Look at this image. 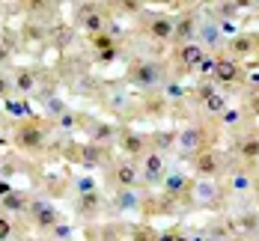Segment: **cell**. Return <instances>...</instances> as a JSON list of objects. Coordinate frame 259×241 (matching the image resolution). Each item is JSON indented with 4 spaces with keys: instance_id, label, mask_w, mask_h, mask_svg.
Wrapping results in <instances>:
<instances>
[{
    "instance_id": "5bb4252c",
    "label": "cell",
    "mask_w": 259,
    "mask_h": 241,
    "mask_svg": "<svg viewBox=\"0 0 259 241\" xmlns=\"http://www.w3.org/2000/svg\"><path fill=\"white\" fill-rule=\"evenodd\" d=\"M149 33L161 39V42H167V39H173V33H176V21H170V18H155L152 24H149Z\"/></svg>"
},
{
    "instance_id": "2e32d148",
    "label": "cell",
    "mask_w": 259,
    "mask_h": 241,
    "mask_svg": "<svg viewBox=\"0 0 259 241\" xmlns=\"http://www.w3.org/2000/svg\"><path fill=\"white\" fill-rule=\"evenodd\" d=\"M12 89H15V92H21V95L33 92V89H36V75H33L30 69H21V72L12 78Z\"/></svg>"
},
{
    "instance_id": "44dd1931",
    "label": "cell",
    "mask_w": 259,
    "mask_h": 241,
    "mask_svg": "<svg viewBox=\"0 0 259 241\" xmlns=\"http://www.w3.org/2000/svg\"><path fill=\"white\" fill-rule=\"evenodd\" d=\"M238 155H241V158H247V161L259 158V137H250V140H244V143L238 146Z\"/></svg>"
},
{
    "instance_id": "d6a6232c",
    "label": "cell",
    "mask_w": 259,
    "mask_h": 241,
    "mask_svg": "<svg viewBox=\"0 0 259 241\" xmlns=\"http://www.w3.org/2000/svg\"><path fill=\"white\" fill-rule=\"evenodd\" d=\"M214 63H218V60H214V57H203V63H200V66H197V69H200V72H203V75H211V72H214Z\"/></svg>"
},
{
    "instance_id": "30bf717a",
    "label": "cell",
    "mask_w": 259,
    "mask_h": 241,
    "mask_svg": "<svg viewBox=\"0 0 259 241\" xmlns=\"http://www.w3.org/2000/svg\"><path fill=\"white\" fill-rule=\"evenodd\" d=\"M116 182H119V187H137L140 170H137L134 164H119V167H116Z\"/></svg>"
},
{
    "instance_id": "3957f363",
    "label": "cell",
    "mask_w": 259,
    "mask_h": 241,
    "mask_svg": "<svg viewBox=\"0 0 259 241\" xmlns=\"http://www.w3.org/2000/svg\"><path fill=\"white\" fill-rule=\"evenodd\" d=\"M164 173H167L164 155H161V152H146V155H143L140 179H143V182H158V179H164Z\"/></svg>"
},
{
    "instance_id": "ac0fdd59",
    "label": "cell",
    "mask_w": 259,
    "mask_h": 241,
    "mask_svg": "<svg viewBox=\"0 0 259 241\" xmlns=\"http://www.w3.org/2000/svg\"><path fill=\"white\" fill-rule=\"evenodd\" d=\"M83 27H87V33H96V36H102V30H104V15H102V12H96V9H83Z\"/></svg>"
},
{
    "instance_id": "ba28073f",
    "label": "cell",
    "mask_w": 259,
    "mask_h": 241,
    "mask_svg": "<svg viewBox=\"0 0 259 241\" xmlns=\"http://www.w3.org/2000/svg\"><path fill=\"white\" fill-rule=\"evenodd\" d=\"M194 167H197L200 179H211L214 170H218V155L214 152H197L194 155Z\"/></svg>"
},
{
    "instance_id": "e575fe53",
    "label": "cell",
    "mask_w": 259,
    "mask_h": 241,
    "mask_svg": "<svg viewBox=\"0 0 259 241\" xmlns=\"http://www.w3.org/2000/svg\"><path fill=\"white\" fill-rule=\"evenodd\" d=\"M238 6H241V3H224V6H221V12H224V15H233Z\"/></svg>"
},
{
    "instance_id": "6da1fadb",
    "label": "cell",
    "mask_w": 259,
    "mask_h": 241,
    "mask_svg": "<svg viewBox=\"0 0 259 241\" xmlns=\"http://www.w3.org/2000/svg\"><path fill=\"white\" fill-rule=\"evenodd\" d=\"M176 149L185 152V155H197V152H203V131L200 128H182L176 134Z\"/></svg>"
},
{
    "instance_id": "9c48e42d",
    "label": "cell",
    "mask_w": 259,
    "mask_h": 241,
    "mask_svg": "<svg viewBox=\"0 0 259 241\" xmlns=\"http://www.w3.org/2000/svg\"><path fill=\"white\" fill-rule=\"evenodd\" d=\"M194 200H197V203H211V200H218V182H214V179H197V182H194Z\"/></svg>"
},
{
    "instance_id": "e0dca14e",
    "label": "cell",
    "mask_w": 259,
    "mask_h": 241,
    "mask_svg": "<svg viewBox=\"0 0 259 241\" xmlns=\"http://www.w3.org/2000/svg\"><path fill=\"white\" fill-rule=\"evenodd\" d=\"M119 149L128 152V155H143V137H140V134L125 131L122 137H119Z\"/></svg>"
},
{
    "instance_id": "d6986e66",
    "label": "cell",
    "mask_w": 259,
    "mask_h": 241,
    "mask_svg": "<svg viewBox=\"0 0 259 241\" xmlns=\"http://www.w3.org/2000/svg\"><path fill=\"white\" fill-rule=\"evenodd\" d=\"M230 187H233L235 194H247V190L253 187V179H250V173H247V170H235L233 176H230Z\"/></svg>"
},
{
    "instance_id": "7402d4cb",
    "label": "cell",
    "mask_w": 259,
    "mask_h": 241,
    "mask_svg": "<svg viewBox=\"0 0 259 241\" xmlns=\"http://www.w3.org/2000/svg\"><path fill=\"white\" fill-rule=\"evenodd\" d=\"M6 113H12V116H30V105L21 102V99H9L6 102Z\"/></svg>"
},
{
    "instance_id": "60d3db41",
    "label": "cell",
    "mask_w": 259,
    "mask_h": 241,
    "mask_svg": "<svg viewBox=\"0 0 259 241\" xmlns=\"http://www.w3.org/2000/svg\"><path fill=\"white\" fill-rule=\"evenodd\" d=\"M191 241H203V238H191Z\"/></svg>"
},
{
    "instance_id": "f35d334b",
    "label": "cell",
    "mask_w": 259,
    "mask_h": 241,
    "mask_svg": "<svg viewBox=\"0 0 259 241\" xmlns=\"http://www.w3.org/2000/svg\"><path fill=\"white\" fill-rule=\"evenodd\" d=\"M6 194H12V187L6 185V182H0V200H3V197H6Z\"/></svg>"
},
{
    "instance_id": "f1b7e54d",
    "label": "cell",
    "mask_w": 259,
    "mask_h": 241,
    "mask_svg": "<svg viewBox=\"0 0 259 241\" xmlns=\"http://www.w3.org/2000/svg\"><path fill=\"white\" fill-rule=\"evenodd\" d=\"M57 125H60V131H72V128L78 125V116H75V113H63V116L57 119Z\"/></svg>"
},
{
    "instance_id": "52a82bcc",
    "label": "cell",
    "mask_w": 259,
    "mask_h": 241,
    "mask_svg": "<svg viewBox=\"0 0 259 241\" xmlns=\"http://www.w3.org/2000/svg\"><path fill=\"white\" fill-rule=\"evenodd\" d=\"M203 57H206V51H203L200 42H188V45L179 48V60H182V66H188V69H197L203 63Z\"/></svg>"
},
{
    "instance_id": "ffe728a7",
    "label": "cell",
    "mask_w": 259,
    "mask_h": 241,
    "mask_svg": "<svg viewBox=\"0 0 259 241\" xmlns=\"http://www.w3.org/2000/svg\"><path fill=\"white\" fill-rule=\"evenodd\" d=\"M24 206H27V200H24V194H18V190L6 194V197L0 200V209H3V212H24Z\"/></svg>"
},
{
    "instance_id": "5b68a950",
    "label": "cell",
    "mask_w": 259,
    "mask_h": 241,
    "mask_svg": "<svg viewBox=\"0 0 259 241\" xmlns=\"http://www.w3.org/2000/svg\"><path fill=\"white\" fill-rule=\"evenodd\" d=\"M211 78L218 80V83H235V80H238V63L230 60V57H221V60L214 63Z\"/></svg>"
},
{
    "instance_id": "7a4b0ae2",
    "label": "cell",
    "mask_w": 259,
    "mask_h": 241,
    "mask_svg": "<svg viewBox=\"0 0 259 241\" xmlns=\"http://www.w3.org/2000/svg\"><path fill=\"white\" fill-rule=\"evenodd\" d=\"M30 212H33V223L42 226V229H54L57 226V209H54L48 200H33L30 203Z\"/></svg>"
},
{
    "instance_id": "836d02e7",
    "label": "cell",
    "mask_w": 259,
    "mask_h": 241,
    "mask_svg": "<svg viewBox=\"0 0 259 241\" xmlns=\"http://www.w3.org/2000/svg\"><path fill=\"white\" fill-rule=\"evenodd\" d=\"M9 89H12V80L6 78V75H0V99H6V95H9Z\"/></svg>"
},
{
    "instance_id": "9a60e30c",
    "label": "cell",
    "mask_w": 259,
    "mask_h": 241,
    "mask_svg": "<svg viewBox=\"0 0 259 241\" xmlns=\"http://www.w3.org/2000/svg\"><path fill=\"white\" fill-rule=\"evenodd\" d=\"M188 187V176L182 170H173V173H164V194H182Z\"/></svg>"
},
{
    "instance_id": "484cf974",
    "label": "cell",
    "mask_w": 259,
    "mask_h": 241,
    "mask_svg": "<svg viewBox=\"0 0 259 241\" xmlns=\"http://www.w3.org/2000/svg\"><path fill=\"white\" fill-rule=\"evenodd\" d=\"M45 110H48V113H54L57 119H60L63 113H69V107H66V102H63V99H57V95H54V99H48V102H45Z\"/></svg>"
},
{
    "instance_id": "4dcf8cb0",
    "label": "cell",
    "mask_w": 259,
    "mask_h": 241,
    "mask_svg": "<svg viewBox=\"0 0 259 241\" xmlns=\"http://www.w3.org/2000/svg\"><path fill=\"white\" fill-rule=\"evenodd\" d=\"M12 238V220L0 214V241H9Z\"/></svg>"
},
{
    "instance_id": "d590c367",
    "label": "cell",
    "mask_w": 259,
    "mask_h": 241,
    "mask_svg": "<svg viewBox=\"0 0 259 241\" xmlns=\"http://www.w3.org/2000/svg\"><path fill=\"white\" fill-rule=\"evenodd\" d=\"M170 143H173L170 134H158V146H170Z\"/></svg>"
},
{
    "instance_id": "603a6c76",
    "label": "cell",
    "mask_w": 259,
    "mask_h": 241,
    "mask_svg": "<svg viewBox=\"0 0 259 241\" xmlns=\"http://www.w3.org/2000/svg\"><path fill=\"white\" fill-rule=\"evenodd\" d=\"M230 45H233V51H235V54H250V51H253V42H250L244 33L233 36V42H230Z\"/></svg>"
},
{
    "instance_id": "8fae6325",
    "label": "cell",
    "mask_w": 259,
    "mask_h": 241,
    "mask_svg": "<svg viewBox=\"0 0 259 241\" xmlns=\"http://www.w3.org/2000/svg\"><path fill=\"white\" fill-rule=\"evenodd\" d=\"M116 209L119 212H131V209H137L140 206V194H137V187H122L119 194H116Z\"/></svg>"
},
{
    "instance_id": "b9f144b4",
    "label": "cell",
    "mask_w": 259,
    "mask_h": 241,
    "mask_svg": "<svg viewBox=\"0 0 259 241\" xmlns=\"http://www.w3.org/2000/svg\"><path fill=\"white\" fill-rule=\"evenodd\" d=\"M176 241H188V238H176Z\"/></svg>"
},
{
    "instance_id": "f546056e",
    "label": "cell",
    "mask_w": 259,
    "mask_h": 241,
    "mask_svg": "<svg viewBox=\"0 0 259 241\" xmlns=\"http://www.w3.org/2000/svg\"><path fill=\"white\" fill-rule=\"evenodd\" d=\"M221 119H224V125H235V122L241 119V110H235V107H227V110L221 113Z\"/></svg>"
},
{
    "instance_id": "ab89813d",
    "label": "cell",
    "mask_w": 259,
    "mask_h": 241,
    "mask_svg": "<svg viewBox=\"0 0 259 241\" xmlns=\"http://www.w3.org/2000/svg\"><path fill=\"white\" fill-rule=\"evenodd\" d=\"M250 83H253V86H259V72H253V75H250Z\"/></svg>"
},
{
    "instance_id": "74e56055",
    "label": "cell",
    "mask_w": 259,
    "mask_h": 241,
    "mask_svg": "<svg viewBox=\"0 0 259 241\" xmlns=\"http://www.w3.org/2000/svg\"><path fill=\"white\" fill-rule=\"evenodd\" d=\"M96 45H99V48H107V45H110V39H107V36H96Z\"/></svg>"
},
{
    "instance_id": "83f0119b",
    "label": "cell",
    "mask_w": 259,
    "mask_h": 241,
    "mask_svg": "<svg viewBox=\"0 0 259 241\" xmlns=\"http://www.w3.org/2000/svg\"><path fill=\"white\" fill-rule=\"evenodd\" d=\"M75 190L78 194H90V190H99V187H96V179L93 176H80L78 182H75Z\"/></svg>"
},
{
    "instance_id": "d4e9b609",
    "label": "cell",
    "mask_w": 259,
    "mask_h": 241,
    "mask_svg": "<svg viewBox=\"0 0 259 241\" xmlns=\"http://www.w3.org/2000/svg\"><path fill=\"white\" fill-rule=\"evenodd\" d=\"M78 200H80V209L83 212H93V209H99V200L102 197H99V190H90V194H80Z\"/></svg>"
},
{
    "instance_id": "4fadbf2b",
    "label": "cell",
    "mask_w": 259,
    "mask_h": 241,
    "mask_svg": "<svg viewBox=\"0 0 259 241\" xmlns=\"http://www.w3.org/2000/svg\"><path fill=\"white\" fill-rule=\"evenodd\" d=\"M194 36H197V21L191 18V15H185L176 21V33H173V39H182L185 45L188 42H194Z\"/></svg>"
},
{
    "instance_id": "7bdbcfd3",
    "label": "cell",
    "mask_w": 259,
    "mask_h": 241,
    "mask_svg": "<svg viewBox=\"0 0 259 241\" xmlns=\"http://www.w3.org/2000/svg\"><path fill=\"white\" fill-rule=\"evenodd\" d=\"M253 241H259V238H253Z\"/></svg>"
},
{
    "instance_id": "8d00e7d4",
    "label": "cell",
    "mask_w": 259,
    "mask_h": 241,
    "mask_svg": "<svg viewBox=\"0 0 259 241\" xmlns=\"http://www.w3.org/2000/svg\"><path fill=\"white\" fill-rule=\"evenodd\" d=\"M179 238V235H176V232H161V235H158L155 241H176Z\"/></svg>"
},
{
    "instance_id": "8992f818",
    "label": "cell",
    "mask_w": 259,
    "mask_h": 241,
    "mask_svg": "<svg viewBox=\"0 0 259 241\" xmlns=\"http://www.w3.org/2000/svg\"><path fill=\"white\" fill-rule=\"evenodd\" d=\"M197 36H200L203 51H206V48H214V45H221V42H224V33H221V27L214 24V21H203V24H197Z\"/></svg>"
},
{
    "instance_id": "4316f807",
    "label": "cell",
    "mask_w": 259,
    "mask_h": 241,
    "mask_svg": "<svg viewBox=\"0 0 259 241\" xmlns=\"http://www.w3.org/2000/svg\"><path fill=\"white\" fill-rule=\"evenodd\" d=\"M80 152H83L80 158H83V164H87V167H96V164L102 161V155H99V149H96V146H83Z\"/></svg>"
},
{
    "instance_id": "7c38bea8",
    "label": "cell",
    "mask_w": 259,
    "mask_h": 241,
    "mask_svg": "<svg viewBox=\"0 0 259 241\" xmlns=\"http://www.w3.org/2000/svg\"><path fill=\"white\" fill-rule=\"evenodd\" d=\"M15 143L21 146V149H36V146H42V131L39 128H18V134H15Z\"/></svg>"
},
{
    "instance_id": "cb8c5ba5",
    "label": "cell",
    "mask_w": 259,
    "mask_h": 241,
    "mask_svg": "<svg viewBox=\"0 0 259 241\" xmlns=\"http://www.w3.org/2000/svg\"><path fill=\"white\" fill-rule=\"evenodd\" d=\"M206 110H208V113H224V110H227L224 95H214V92H208V95H206Z\"/></svg>"
},
{
    "instance_id": "277c9868",
    "label": "cell",
    "mask_w": 259,
    "mask_h": 241,
    "mask_svg": "<svg viewBox=\"0 0 259 241\" xmlns=\"http://www.w3.org/2000/svg\"><path fill=\"white\" fill-rule=\"evenodd\" d=\"M131 80H134L140 89H152L158 80H161V66H155V63H140V66L134 69Z\"/></svg>"
},
{
    "instance_id": "1f68e13d",
    "label": "cell",
    "mask_w": 259,
    "mask_h": 241,
    "mask_svg": "<svg viewBox=\"0 0 259 241\" xmlns=\"http://www.w3.org/2000/svg\"><path fill=\"white\" fill-rule=\"evenodd\" d=\"M93 137H96V143H102V140H110V137H113V128H110V125H99Z\"/></svg>"
}]
</instances>
